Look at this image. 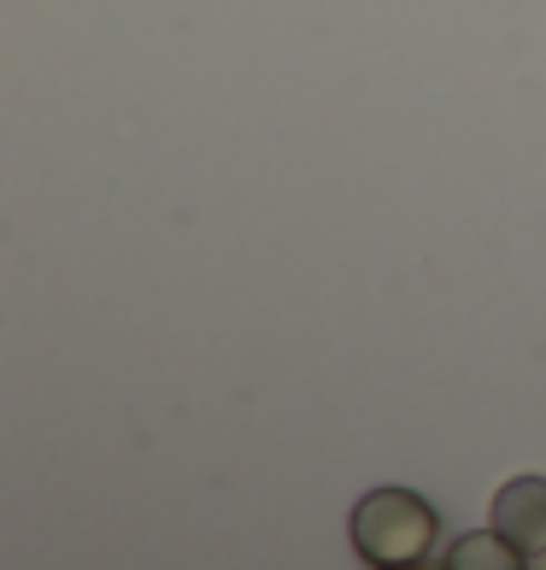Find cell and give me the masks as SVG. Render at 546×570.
<instances>
[{
  "label": "cell",
  "mask_w": 546,
  "mask_h": 570,
  "mask_svg": "<svg viewBox=\"0 0 546 570\" xmlns=\"http://www.w3.org/2000/svg\"><path fill=\"white\" fill-rule=\"evenodd\" d=\"M535 570H546V553H540V559H535Z\"/></svg>",
  "instance_id": "277c9868"
},
{
  "label": "cell",
  "mask_w": 546,
  "mask_h": 570,
  "mask_svg": "<svg viewBox=\"0 0 546 570\" xmlns=\"http://www.w3.org/2000/svg\"><path fill=\"white\" fill-rule=\"evenodd\" d=\"M494 530L517 547L523 564L546 553V476H512L494 494Z\"/></svg>",
  "instance_id": "7a4b0ae2"
},
{
  "label": "cell",
  "mask_w": 546,
  "mask_h": 570,
  "mask_svg": "<svg viewBox=\"0 0 546 570\" xmlns=\"http://www.w3.org/2000/svg\"><path fill=\"white\" fill-rule=\"evenodd\" d=\"M447 564H453V570H517L523 553H517V547L499 535V530H482V535L458 541L453 553H447Z\"/></svg>",
  "instance_id": "3957f363"
},
{
  "label": "cell",
  "mask_w": 546,
  "mask_h": 570,
  "mask_svg": "<svg viewBox=\"0 0 546 570\" xmlns=\"http://www.w3.org/2000/svg\"><path fill=\"white\" fill-rule=\"evenodd\" d=\"M353 547H359L365 564H383V570H411V564H429L435 559V541H440V518L424 494L411 489H376L353 505Z\"/></svg>",
  "instance_id": "6da1fadb"
}]
</instances>
